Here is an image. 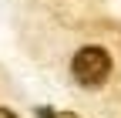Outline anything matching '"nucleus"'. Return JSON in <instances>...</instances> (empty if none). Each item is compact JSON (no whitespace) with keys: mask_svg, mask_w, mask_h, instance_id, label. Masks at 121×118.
Listing matches in <instances>:
<instances>
[{"mask_svg":"<svg viewBox=\"0 0 121 118\" xmlns=\"http://www.w3.org/2000/svg\"><path fill=\"white\" fill-rule=\"evenodd\" d=\"M71 74H74V81L84 84V88L104 84L108 74H111V54L104 47H98V44H87V47H81L78 54L71 57Z\"/></svg>","mask_w":121,"mask_h":118,"instance_id":"nucleus-1","label":"nucleus"},{"mask_svg":"<svg viewBox=\"0 0 121 118\" xmlns=\"http://www.w3.org/2000/svg\"><path fill=\"white\" fill-rule=\"evenodd\" d=\"M51 118H81V115H74V111H54Z\"/></svg>","mask_w":121,"mask_h":118,"instance_id":"nucleus-2","label":"nucleus"},{"mask_svg":"<svg viewBox=\"0 0 121 118\" xmlns=\"http://www.w3.org/2000/svg\"><path fill=\"white\" fill-rule=\"evenodd\" d=\"M0 118H17V111H10V108H0Z\"/></svg>","mask_w":121,"mask_h":118,"instance_id":"nucleus-3","label":"nucleus"}]
</instances>
